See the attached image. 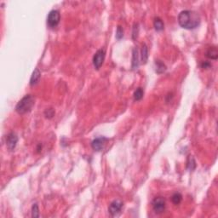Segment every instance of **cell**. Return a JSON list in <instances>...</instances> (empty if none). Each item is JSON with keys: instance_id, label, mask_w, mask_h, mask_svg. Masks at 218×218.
Returning <instances> with one entry per match:
<instances>
[{"instance_id": "obj_2", "label": "cell", "mask_w": 218, "mask_h": 218, "mask_svg": "<svg viewBox=\"0 0 218 218\" xmlns=\"http://www.w3.org/2000/svg\"><path fill=\"white\" fill-rule=\"evenodd\" d=\"M33 106H34L33 96L31 95H26L17 103L16 110L19 114H25L31 111Z\"/></svg>"}, {"instance_id": "obj_3", "label": "cell", "mask_w": 218, "mask_h": 218, "mask_svg": "<svg viewBox=\"0 0 218 218\" xmlns=\"http://www.w3.org/2000/svg\"><path fill=\"white\" fill-rule=\"evenodd\" d=\"M60 13L59 11H56V10H53L51 11L49 15H48V17H47V24L48 26L51 28H54L56 26H57L60 22Z\"/></svg>"}, {"instance_id": "obj_21", "label": "cell", "mask_w": 218, "mask_h": 218, "mask_svg": "<svg viewBox=\"0 0 218 218\" xmlns=\"http://www.w3.org/2000/svg\"><path fill=\"white\" fill-rule=\"evenodd\" d=\"M137 33H138V24L135 23L134 27H133V38L135 39L137 37Z\"/></svg>"}, {"instance_id": "obj_13", "label": "cell", "mask_w": 218, "mask_h": 218, "mask_svg": "<svg viewBox=\"0 0 218 218\" xmlns=\"http://www.w3.org/2000/svg\"><path fill=\"white\" fill-rule=\"evenodd\" d=\"M139 65V62H138V51L137 49H134L133 50V58H132V68H138Z\"/></svg>"}, {"instance_id": "obj_11", "label": "cell", "mask_w": 218, "mask_h": 218, "mask_svg": "<svg viewBox=\"0 0 218 218\" xmlns=\"http://www.w3.org/2000/svg\"><path fill=\"white\" fill-rule=\"evenodd\" d=\"M153 26H154V28H155L156 31L158 32L162 31V30H164V28H165L164 22H163V21L161 20L159 17H156L155 19H154Z\"/></svg>"}, {"instance_id": "obj_12", "label": "cell", "mask_w": 218, "mask_h": 218, "mask_svg": "<svg viewBox=\"0 0 218 218\" xmlns=\"http://www.w3.org/2000/svg\"><path fill=\"white\" fill-rule=\"evenodd\" d=\"M148 59V50L146 44L142 45V49H141V62L146 63Z\"/></svg>"}, {"instance_id": "obj_9", "label": "cell", "mask_w": 218, "mask_h": 218, "mask_svg": "<svg viewBox=\"0 0 218 218\" xmlns=\"http://www.w3.org/2000/svg\"><path fill=\"white\" fill-rule=\"evenodd\" d=\"M206 56L212 60H216L218 58V50L216 46L210 47L206 51Z\"/></svg>"}, {"instance_id": "obj_19", "label": "cell", "mask_w": 218, "mask_h": 218, "mask_svg": "<svg viewBox=\"0 0 218 218\" xmlns=\"http://www.w3.org/2000/svg\"><path fill=\"white\" fill-rule=\"evenodd\" d=\"M123 36H124V31H123L122 27L119 26L117 28V32H116V38L120 40L123 38Z\"/></svg>"}, {"instance_id": "obj_14", "label": "cell", "mask_w": 218, "mask_h": 218, "mask_svg": "<svg viewBox=\"0 0 218 218\" xmlns=\"http://www.w3.org/2000/svg\"><path fill=\"white\" fill-rule=\"evenodd\" d=\"M156 72L158 73H163L165 70H166V67L163 62H161L160 61H157L156 62Z\"/></svg>"}, {"instance_id": "obj_17", "label": "cell", "mask_w": 218, "mask_h": 218, "mask_svg": "<svg viewBox=\"0 0 218 218\" xmlns=\"http://www.w3.org/2000/svg\"><path fill=\"white\" fill-rule=\"evenodd\" d=\"M143 97V90L141 88H138L134 93V99L135 101H140Z\"/></svg>"}, {"instance_id": "obj_1", "label": "cell", "mask_w": 218, "mask_h": 218, "mask_svg": "<svg viewBox=\"0 0 218 218\" xmlns=\"http://www.w3.org/2000/svg\"><path fill=\"white\" fill-rule=\"evenodd\" d=\"M178 22L183 28L194 29L200 23V16L193 11H182L178 16Z\"/></svg>"}, {"instance_id": "obj_6", "label": "cell", "mask_w": 218, "mask_h": 218, "mask_svg": "<svg viewBox=\"0 0 218 218\" xmlns=\"http://www.w3.org/2000/svg\"><path fill=\"white\" fill-rule=\"evenodd\" d=\"M122 207H123V203L121 202L120 200H114L110 204L108 211L111 214V216H115L121 211Z\"/></svg>"}, {"instance_id": "obj_16", "label": "cell", "mask_w": 218, "mask_h": 218, "mask_svg": "<svg viewBox=\"0 0 218 218\" xmlns=\"http://www.w3.org/2000/svg\"><path fill=\"white\" fill-rule=\"evenodd\" d=\"M182 196L180 194V193H178V192H176V193H174L173 195H172L171 197V200L172 202L174 203L175 204H179L181 201H182Z\"/></svg>"}, {"instance_id": "obj_8", "label": "cell", "mask_w": 218, "mask_h": 218, "mask_svg": "<svg viewBox=\"0 0 218 218\" xmlns=\"http://www.w3.org/2000/svg\"><path fill=\"white\" fill-rule=\"evenodd\" d=\"M107 141V138L105 137H99L96 138L91 142V147L95 151H101L102 150V148L104 147V145L106 143V141Z\"/></svg>"}, {"instance_id": "obj_20", "label": "cell", "mask_w": 218, "mask_h": 218, "mask_svg": "<svg viewBox=\"0 0 218 218\" xmlns=\"http://www.w3.org/2000/svg\"><path fill=\"white\" fill-rule=\"evenodd\" d=\"M54 111H53V109L51 108H49V109H47L46 111H45V115H46V117L47 118H52L53 116H54Z\"/></svg>"}, {"instance_id": "obj_10", "label": "cell", "mask_w": 218, "mask_h": 218, "mask_svg": "<svg viewBox=\"0 0 218 218\" xmlns=\"http://www.w3.org/2000/svg\"><path fill=\"white\" fill-rule=\"evenodd\" d=\"M40 76H41V73L39 72L38 68H35V70H34L33 73H32L31 79H30V84H31L32 86L34 85V84H36V83L39 81Z\"/></svg>"}, {"instance_id": "obj_15", "label": "cell", "mask_w": 218, "mask_h": 218, "mask_svg": "<svg viewBox=\"0 0 218 218\" xmlns=\"http://www.w3.org/2000/svg\"><path fill=\"white\" fill-rule=\"evenodd\" d=\"M187 168L190 170V171H193L196 167V164H195V160L194 159L192 158V156H189L188 159H187Z\"/></svg>"}, {"instance_id": "obj_22", "label": "cell", "mask_w": 218, "mask_h": 218, "mask_svg": "<svg viewBox=\"0 0 218 218\" xmlns=\"http://www.w3.org/2000/svg\"><path fill=\"white\" fill-rule=\"evenodd\" d=\"M201 66H202L203 68H207L209 67H210V64L209 62H203Z\"/></svg>"}, {"instance_id": "obj_4", "label": "cell", "mask_w": 218, "mask_h": 218, "mask_svg": "<svg viewBox=\"0 0 218 218\" xmlns=\"http://www.w3.org/2000/svg\"><path fill=\"white\" fill-rule=\"evenodd\" d=\"M153 210L157 214H160L164 212L165 210V200L162 197L155 198L153 201Z\"/></svg>"}, {"instance_id": "obj_7", "label": "cell", "mask_w": 218, "mask_h": 218, "mask_svg": "<svg viewBox=\"0 0 218 218\" xmlns=\"http://www.w3.org/2000/svg\"><path fill=\"white\" fill-rule=\"evenodd\" d=\"M17 142H18V137H17V135L15 133L11 132V133H10L9 135H7V138H6V145H7V147L10 150L12 151L16 148Z\"/></svg>"}, {"instance_id": "obj_5", "label": "cell", "mask_w": 218, "mask_h": 218, "mask_svg": "<svg viewBox=\"0 0 218 218\" xmlns=\"http://www.w3.org/2000/svg\"><path fill=\"white\" fill-rule=\"evenodd\" d=\"M105 58V50H99L95 52L93 57V64L95 69H99L101 67Z\"/></svg>"}, {"instance_id": "obj_18", "label": "cell", "mask_w": 218, "mask_h": 218, "mask_svg": "<svg viewBox=\"0 0 218 218\" xmlns=\"http://www.w3.org/2000/svg\"><path fill=\"white\" fill-rule=\"evenodd\" d=\"M32 217H38L39 216V210L37 204H34L32 208Z\"/></svg>"}]
</instances>
